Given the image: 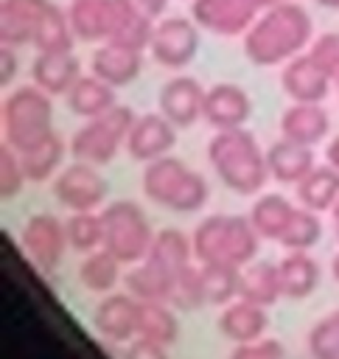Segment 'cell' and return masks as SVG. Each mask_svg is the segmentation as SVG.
I'll return each mask as SVG.
<instances>
[{
    "instance_id": "8",
    "label": "cell",
    "mask_w": 339,
    "mask_h": 359,
    "mask_svg": "<svg viewBox=\"0 0 339 359\" xmlns=\"http://www.w3.org/2000/svg\"><path fill=\"white\" fill-rule=\"evenodd\" d=\"M202 48V28L196 25V20L188 14H165L157 20L151 42H148V53L160 67L168 70H182L188 67L196 53Z\"/></svg>"
},
{
    "instance_id": "49",
    "label": "cell",
    "mask_w": 339,
    "mask_h": 359,
    "mask_svg": "<svg viewBox=\"0 0 339 359\" xmlns=\"http://www.w3.org/2000/svg\"><path fill=\"white\" fill-rule=\"evenodd\" d=\"M331 213H333V224H336V238H339V199H336V205L331 208Z\"/></svg>"
},
{
    "instance_id": "45",
    "label": "cell",
    "mask_w": 339,
    "mask_h": 359,
    "mask_svg": "<svg viewBox=\"0 0 339 359\" xmlns=\"http://www.w3.org/2000/svg\"><path fill=\"white\" fill-rule=\"evenodd\" d=\"M132 8H137V11H143L146 17H151V20H160V17H165V8H168V0H126Z\"/></svg>"
},
{
    "instance_id": "18",
    "label": "cell",
    "mask_w": 339,
    "mask_h": 359,
    "mask_svg": "<svg viewBox=\"0 0 339 359\" xmlns=\"http://www.w3.org/2000/svg\"><path fill=\"white\" fill-rule=\"evenodd\" d=\"M81 76V59L73 50H39L31 62V81L48 95H67Z\"/></svg>"
},
{
    "instance_id": "5",
    "label": "cell",
    "mask_w": 339,
    "mask_h": 359,
    "mask_svg": "<svg viewBox=\"0 0 339 359\" xmlns=\"http://www.w3.org/2000/svg\"><path fill=\"white\" fill-rule=\"evenodd\" d=\"M50 98L53 95H48L34 81L11 90L3 101V143H8L14 151H25L48 137L53 132Z\"/></svg>"
},
{
    "instance_id": "25",
    "label": "cell",
    "mask_w": 339,
    "mask_h": 359,
    "mask_svg": "<svg viewBox=\"0 0 339 359\" xmlns=\"http://www.w3.org/2000/svg\"><path fill=\"white\" fill-rule=\"evenodd\" d=\"M64 101L73 115L87 121V118H95V115L112 109L118 104V95H115V87L106 84L104 79H98L95 73H81L78 81L67 90Z\"/></svg>"
},
{
    "instance_id": "41",
    "label": "cell",
    "mask_w": 339,
    "mask_h": 359,
    "mask_svg": "<svg viewBox=\"0 0 339 359\" xmlns=\"http://www.w3.org/2000/svg\"><path fill=\"white\" fill-rule=\"evenodd\" d=\"M308 53L336 79L339 76V31H325V34H317Z\"/></svg>"
},
{
    "instance_id": "17",
    "label": "cell",
    "mask_w": 339,
    "mask_h": 359,
    "mask_svg": "<svg viewBox=\"0 0 339 359\" xmlns=\"http://www.w3.org/2000/svg\"><path fill=\"white\" fill-rule=\"evenodd\" d=\"M137 311L140 300H134L129 292H112L106 294L92 314V325L104 339L112 342H129L137 337Z\"/></svg>"
},
{
    "instance_id": "47",
    "label": "cell",
    "mask_w": 339,
    "mask_h": 359,
    "mask_svg": "<svg viewBox=\"0 0 339 359\" xmlns=\"http://www.w3.org/2000/svg\"><path fill=\"white\" fill-rule=\"evenodd\" d=\"M244 3H247L249 8H255V11L261 14L263 8H269V6H275V3H280V0H244Z\"/></svg>"
},
{
    "instance_id": "39",
    "label": "cell",
    "mask_w": 339,
    "mask_h": 359,
    "mask_svg": "<svg viewBox=\"0 0 339 359\" xmlns=\"http://www.w3.org/2000/svg\"><path fill=\"white\" fill-rule=\"evenodd\" d=\"M308 353L314 359H339V311L322 317L308 331Z\"/></svg>"
},
{
    "instance_id": "33",
    "label": "cell",
    "mask_w": 339,
    "mask_h": 359,
    "mask_svg": "<svg viewBox=\"0 0 339 359\" xmlns=\"http://www.w3.org/2000/svg\"><path fill=\"white\" fill-rule=\"evenodd\" d=\"M76 34L70 28V17H67V8H59L53 0L36 28V36H34V48L36 53L39 50H73L76 45Z\"/></svg>"
},
{
    "instance_id": "34",
    "label": "cell",
    "mask_w": 339,
    "mask_h": 359,
    "mask_svg": "<svg viewBox=\"0 0 339 359\" xmlns=\"http://www.w3.org/2000/svg\"><path fill=\"white\" fill-rule=\"evenodd\" d=\"M146 258H154V261H160L162 266L179 272V269L188 266L191 258H193V241H191L182 230L165 227V230L154 233V241H151V250H148Z\"/></svg>"
},
{
    "instance_id": "21",
    "label": "cell",
    "mask_w": 339,
    "mask_h": 359,
    "mask_svg": "<svg viewBox=\"0 0 339 359\" xmlns=\"http://www.w3.org/2000/svg\"><path fill=\"white\" fill-rule=\"evenodd\" d=\"M67 17L78 42L101 45L115 31V0H70Z\"/></svg>"
},
{
    "instance_id": "4",
    "label": "cell",
    "mask_w": 339,
    "mask_h": 359,
    "mask_svg": "<svg viewBox=\"0 0 339 359\" xmlns=\"http://www.w3.org/2000/svg\"><path fill=\"white\" fill-rule=\"evenodd\" d=\"M143 194L146 199H151L154 205L165 208V210H177V213H193L199 210L207 196V180L193 171L188 163H182L179 157H160L146 163L143 168Z\"/></svg>"
},
{
    "instance_id": "9",
    "label": "cell",
    "mask_w": 339,
    "mask_h": 359,
    "mask_svg": "<svg viewBox=\"0 0 339 359\" xmlns=\"http://www.w3.org/2000/svg\"><path fill=\"white\" fill-rule=\"evenodd\" d=\"M106 194H109V182L101 177L98 165L84 160H73L53 177V196L73 213L101 208Z\"/></svg>"
},
{
    "instance_id": "42",
    "label": "cell",
    "mask_w": 339,
    "mask_h": 359,
    "mask_svg": "<svg viewBox=\"0 0 339 359\" xmlns=\"http://www.w3.org/2000/svg\"><path fill=\"white\" fill-rule=\"evenodd\" d=\"M230 359H286V351H283V345L277 339L261 337L255 342L235 345V351L230 353Z\"/></svg>"
},
{
    "instance_id": "43",
    "label": "cell",
    "mask_w": 339,
    "mask_h": 359,
    "mask_svg": "<svg viewBox=\"0 0 339 359\" xmlns=\"http://www.w3.org/2000/svg\"><path fill=\"white\" fill-rule=\"evenodd\" d=\"M126 359H168V353H165V345L143 339V337H134L132 345H129Z\"/></svg>"
},
{
    "instance_id": "1",
    "label": "cell",
    "mask_w": 339,
    "mask_h": 359,
    "mask_svg": "<svg viewBox=\"0 0 339 359\" xmlns=\"http://www.w3.org/2000/svg\"><path fill=\"white\" fill-rule=\"evenodd\" d=\"M314 36L311 14L294 0H280L255 17L249 31L241 36V45L249 65L283 67L289 59L305 53Z\"/></svg>"
},
{
    "instance_id": "3",
    "label": "cell",
    "mask_w": 339,
    "mask_h": 359,
    "mask_svg": "<svg viewBox=\"0 0 339 359\" xmlns=\"http://www.w3.org/2000/svg\"><path fill=\"white\" fill-rule=\"evenodd\" d=\"M193 258L199 264H227V266H247L258 252V230L252 227L249 216H230L213 213L202 219L193 230Z\"/></svg>"
},
{
    "instance_id": "6",
    "label": "cell",
    "mask_w": 339,
    "mask_h": 359,
    "mask_svg": "<svg viewBox=\"0 0 339 359\" xmlns=\"http://www.w3.org/2000/svg\"><path fill=\"white\" fill-rule=\"evenodd\" d=\"M134 109L115 104L112 109L87 118L84 126H78L70 137V154L73 160H84L92 165H106L115 160L120 149H126V137L134 123Z\"/></svg>"
},
{
    "instance_id": "44",
    "label": "cell",
    "mask_w": 339,
    "mask_h": 359,
    "mask_svg": "<svg viewBox=\"0 0 339 359\" xmlns=\"http://www.w3.org/2000/svg\"><path fill=\"white\" fill-rule=\"evenodd\" d=\"M20 73V56L14 45H3L0 48V81L8 87Z\"/></svg>"
},
{
    "instance_id": "38",
    "label": "cell",
    "mask_w": 339,
    "mask_h": 359,
    "mask_svg": "<svg viewBox=\"0 0 339 359\" xmlns=\"http://www.w3.org/2000/svg\"><path fill=\"white\" fill-rule=\"evenodd\" d=\"M168 303H171L177 311H191V309H199L202 303H207L205 286H202V269H193L191 264L182 266V269L174 275V286H171Z\"/></svg>"
},
{
    "instance_id": "31",
    "label": "cell",
    "mask_w": 339,
    "mask_h": 359,
    "mask_svg": "<svg viewBox=\"0 0 339 359\" xmlns=\"http://www.w3.org/2000/svg\"><path fill=\"white\" fill-rule=\"evenodd\" d=\"M64 140L50 132L48 137H42L36 146L25 149V151H17L20 154V163L28 174V182H45L56 174V168L62 165V157H64Z\"/></svg>"
},
{
    "instance_id": "36",
    "label": "cell",
    "mask_w": 339,
    "mask_h": 359,
    "mask_svg": "<svg viewBox=\"0 0 339 359\" xmlns=\"http://www.w3.org/2000/svg\"><path fill=\"white\" fill-rule=\"evenodd\" d=\"M202 269V286H205V297L207 303L216 306H227L233 303V297H238V266H227V264H199Z\"/></svg>"
},
{
    "instance_id": "51",
    "label": "cell",
    "mask_w": 339,
    "mask_h": 359,
    "mask_svg": "<svg viewBox=\"0 0 339 359\" xmlns=\"http://www.w3.org/2000/svg\"><path fill=\"white\" fill-rule=\"evenodd\" d=\"M333 84H336V95H339V76H336V79H333Z\"/></svg>"
},
{
    "instance_id": "10",
    "label": "cell",
    "mask_w": 339,
    "mask_h": 359,
    "mask_svg": "<svg viewBox=\"0 0 339 359\" xmlns=\"http://www.w3.org/2000/svg\"><path fill=\"white\" fill-rule=\"evenodd\" d=\"M20 244L22 250L28 252V258L50 272L59 266V261L64 258V250L70 247L67 241V227L50 216V213H34L25 224H22V233H20Z\"/></svg>"
},
{
    "instance_id": "14",
    "label": "cell",
    "mask_w": 339,
    "mask_h": 359,
    "mask_svg": "<svg viewBox=\"0 0 339 359\" xmlns=\"http://www.w3.org/2000/svg\"><path fill=\"white\" fill-rule=\"evenodd\" d=\"M333 76L305 50L294 59H289L280 70V90L291 98V101H311V104H322L331 93Z\"/></svg>"
},
{
    "instance_id": "26",
    "label": "cell",
    "mask_w": 339,
    "mask_h": 359,
    "mask_svg": "<svg viewBox=\"0 0 339 359\" xmlns=\"http://www.w3.org/2000/svg\"><path fill=\"white\" fill-rule=\"evenodd\" d=\"M277 269H280L283 297L289 300L311 297L314 289L319 286V264L308 255V250H289L277 264Z\"/></svg>"
},
{
    "instance_id": "16",
    "label": "cell",
    "mask_w": 339,
    "mask_h": 359,
    "mask_svg": "<svg viewBox=\"0 0 339 359\" xmlns=\"http://www.w3.org/2000/svg\"><path fill=\"white\" fill-rule=\"evenodd\" d=\"M252 115V98L241 84L233 81H219L207 87L205 93V109L202 118L213 129H235L244 126Z\"/></svg>"
},
{
    "instance_id": "23",
    "label": "cell",
    "mask_w": 339,
    "mask_h": 359,
    "mask_svg": "<svg viewBox=\"0 0 339 359\" xmlns=\"http://www.w3.org/2000/svg\"><path fill=\"white\" fill-rule=\"evenodd\" d=\"M266 165H269L272 180H277L283 185H297L314 168V151H311V146L280 137L266 149Z\"/></svg>"
},
{
    "instance_id": "48",
    "label": "cell",
    "mask_w": 339,
    "mask_h": 359,
    "mask_svg": "<svg viewBox=\"0 0 339 359\" xmlns=\"http://www.w3.org/2000/svg\"><path fill=\"white\" fill-rule=\"evenodd\" d=\"M317 6H322V8H328V11H339V0H314Z\"/></svg>"
},
{
    "instance_id": "12",
    "label": "cell",
    "mask_w": 339,
    "mask_h": 359,
    "mask_svg": "<svg viewBox=\"0 0 339 359\" xmlns=\"http://www.w3.org/2000/svg\"><path fill=\"white\" fill-rule=\"evenodd\" d=\"M177 146V126L157 109L137 115L132 123V132L126 137V154L134 163H151L165 154H171Z\"/></svg>"
},
{
    "instance_id": "40",
    "label": "cell",
    "mask_w": 339,
    "mask_h": 359,
    "mask_svg": "<svg viewBox=\"0 0 339 359\" xmlns=\"http://www.w3.org/2000/svg\"><path fill=\"white\" fill-rule=\"evenodd\" d=\"M25 182H28V174L20 163V154L8 143H3V149H0V196L14 199Z\"/></svg>"
},
{
    "instance_id": "27",
    "label": "cell",
    "mask_w": 339,
    "mask_h": 359,
    "mask_svg": "<svg viewBox=\"0 0 339 359\" xmlns=\"http://www.w3.org/2000/svg\"><path fill=\"white\" fill-rule=\"evenodd\" d=\"M238 297L249 300V303H258V306H272L283 297V289H280V269L277 264H247L241 266L238 272Z\"/></svg>"
},
{
    "instance_id": "19",
    "label": "cell",
    "mask_w": 339,
    "mask_h": 359,
    "mask_svg": "<svg viewBox=\"0 0 339 359\" xmlns=\"http://www.w3.org/2000/svg\"><path fill=\"white\" fill-rule=\"evenodd\" d=\"M50 0H3L0 3V42L3 45H34L36 28Z\"/></svg>"
},
{
    "instance_id": "28",
    "label": "cell",
    "mask_w": 339,
    "mask_h": 359,
    "mask_svg": "<svg viewBox=\"0 0 339 359\" xmlns=\"http://www.w3.org/2000/svg\"><path fill=\"white\" fill-rule=\"evenodd\" d=\"M297 199L308 210H331L339 199V171L328 165H314L300 182H297Z\"/></svg>"
},
{
    "instance_id": "7",
    "label": "cell",
    "mask_w": 339,
    "mask_h": 359,
    "mask_svg": "<svg viewBox=\"0 0 339 359\" xmlns=\"http://www.w3.org/2000/svg\"><path fill=\"white\" fill-rule=\"evenodd\" d=\"M104 222V250H109L120 264H137L148 255L154 233L137 202L118 199L101 210Z\"/></svg>"
},
{
    "instance_id": "35",
    "label": "cell",
    "mask_w": 339,
    "mask_h": 359,
    "mask_svg": "<svg viewBox=\"0 0 339 359\" xmlns=\"http://www.w3.org/2000/svg\"><path fill=\"white\" fill-rule=\"evenodd\" d=\"M67 241L76 252L87 255L92 250H101L104 244V222H101V213L95 210H76L67 222Z\"/></svg>"
},
{
    "instance_id": "37",
    "label": "cell",
    "mask_w": 339,
    "mask_h": 359,
    "mask_svg": "<svg viewBox=\"0 0 339 359\" xmlns=\"http://www.w3.org/2000/svg\"><path fill=\"white\" fill-rule=\"evenodd\" d=\"M322 238V222L317 216V210H308V208H294L283 236H280V244L286 250H311L317 241Z\"/></svg>"
},
{
    "instance_id": "29",
    "label": "cell",
    "mask_w": 339,
    "mask_h": 359,
    "mask_svg": "<svg viewBox=\"0 0 339 359\" xmlns=\"http://www.w3.org/2000/svg\"><path fill=\"white\" fill-rule=\"evenodd\" d=\"M171 303L165 300H140L137 311V337L160 342V345H174L179 339V320L174 314Z\"/></svg>"
},
{
    "instance_id": "13",
    "label": "cell",
    "mask_w": 339,
    "mask_h": 359,
    "mask_svg": "<svg viewBox=\"0 0 339 359\" xmlns=\"http://www.w3.org/2000/svg\"><path fill=\"white\" fill-rule=\"evenodd\" d=\"M205 93H207V87H202L193 76L179 73V76H171V79L160 87L157 107H160V112H162L177 129H188V126H193V123L202 118Z\"/></svg>"
},
{
    "instance_id": "20",
    "label": "cell",
    "mask_w": 339,
    "mask_h": 359,
    "mask_svg": "<svg viewBox=\"0 0 339 359\" xmlns=\"http://www.w3.org/2000/svg\"><path fill=\"white\" fill-rule=\"evenodd\" d=\"M277 126H280V137H289V140L303 143V146H317L319 140H325V135L331 129V118H328L322 104L291 101L280 112Z\"/></svg>"
},
{
    "instance_id": "24",
    "label": "cell",
    "mask_w": 339,
    "mask_h": 359,
    "mask_svg": "<svg viewBox=\"0 0 339 359\" xmlns=\"http://www.w3.org/2000/svg\"><path fill=\"white\" fill-rule=\"evenodd\" d=\"M174 269L162 266L154 258H143L137 264H129V272L123 275V286L134 300H165L174 286Z\"/></svg>"
},
{
    "instance_id": "22",
    "label": "cell",
    "mask_w": 339,
    "mask_h": 359,
    "mask_svg": "<svg viewBox=\"0 0 339 359\" xmlns=\"http://www.w3.org/2000/svg\"><path fill=\"white\" fill-rule=\"evenodd\" d=\"M269 328V317H266V306L249 303L244 297H238L235 303H227L224 311L219 314V331L224 339L241 345V342H255L266 334Z\"/></svg>"
},
{
    "instance_id": "32",
    "label": "cell",
    "mask_w": 339,
    "mask_h": 359,
    "mask_svg": "<svg viewBox=\"0 0 339 359\" xmlns=\"http://www.w3.org/2000/svg\"><path fill=\"white\" fill-rule=\"evenodd\" d=\"M78 280L98 294H106L115 289V283L120 280V261L109 252V250H92L84 255L81 266H78Z\"/></svg>"
},
{
    "instance_id": "46",
    "label": "cell",
    "mask_w": 339,
    "mask_h": 359,
    "mask_svg": "<svg viewBox=\"0 0 339 359\" xmlns=\"http://www.w3.org/2000/svg\"><path fill=\"white\" fill-rule=\"evenodd\" d=\"M325 157H328V163H331V165L339 171V135H336V137L328 143V149H325Z\"/></svg>"
},
{
    "instance_id": "50",
    "label": "cell",
    "mask_w": 339,
    "mask_h": 359,
    "mask_svg": "<svg viewBox=\"0 0 339 359\" xmlns=\"http://www.w3.org/2000/svg\"><path fill=\"white\" fill-rule=\"evenodd\" d=\"M331 272H333V278L339 280V252L333 255V264H331Z\"/></svg>"
},
{
    "instance_id": "11",
    "label": "cell",
    "mask_w": 339,
    "mask_h": 359,
    "mask_svg": "<svg viewBox=\"0 0 339 359\" xmlns=\"http://www.w3.org/2000/svg\"><path fill=\"white\" fill-rule=\"evenodd\" d=\"M188 14L205 34L224 39L244 36L258 17V11L249 8L244 0H191Z\"/></svg>"
},
{
    "instance_id": "15",
    "label": "cell",
    "mask_w": 339,
    "mask_h": 359,
    "mask_svg": "<svg viewBox=\"0 0 339 359\" xmlns=\"http://www.w3.org/2000/svg\"><path fill=\"white\" fill-rule=\"evenodd\" d=\"M140 70H143V50L115 39L101 42L90 56V73H95L115 90L134 84Z\"/></svg>"
},
{
    "instance_id": "30",
    "label": "cell",
    "mask_w": 339,
    "mask_h": 359,
    "mask_svg": "<svg viewBox=\"0 0 339 359\" xmlns=\"http://www.w3.org/2000/svg\"><path fill=\"white\" fill-rule=\"evenodd\" d=\"M294 213V205L280 196V194H263L252 202V210H249V222L252 227L258 230L261 238H269V241H280L289 219Z\"/></svg>"
},
{
    "instance_id": "2",
    "label": "cell",
    "mask_w": 339,
    "mask_h": 359,
    "mask_svg": "<svg viewBox=\"0 0 339 359\" xmlns=\"http://www.w3.org/2000/svg\"><path fill=\"white\" fill-rule=\"evenodd\" d=\"M207 160L221 180L224 188L241 196H255L272 180L266 165V151L255 140V135L244 126L216 129L207 143Z\"/></svg>"
}]
</instances>
